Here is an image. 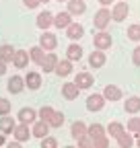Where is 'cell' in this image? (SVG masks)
<instances>
[{
	"label": "cell",
	"instance_id": "obj_1",
	"mask_svg": "<svg viewBox=\"0 0 140 148\" xmlns=\"http://www.w3.org/2000/svg\"><path fill=\"white\" fill-rule=\"evenodd\" d=\"M93 45H95L97 51H107V49L113 45V39H111L109 31H99V33L93 37Z\"/></svg>",
	"mask_w": 140,
	"mask_h": 148
},
{
	"label": "cell",
	"instance_id": "obj_2",
	"mask_svg": "<svg viewBox=\"0 0 140 148\" xmlns=\"http://www.w3.org/2000/svg\"><path fill=\"white\" fill-rule=\"evenodd\" d=\"M109 21H111V12H109V8H99V10L95 12L93 25H95L99 31H107V27H109Z\"/></svg>",
	"mask_w": 140,
	"mask_h": 148
},
{
	"label": "cell",
	"instance_id": "obj_3",
	"mask_svg": "<svg viewBox=\"0 0 140 148\" xmlns=\"http://www.w3.org/2000/svg\"><path fill=\"white\" fill-rule=\"evenodd\" d=\"M109 12H111V21L121 23V21H126V16L130 14V6L126 4V0H119L117 4H113V8Z\"/></svg>",
	"mask_w": 140,
	"mask_h": 148
},
{
	"label": "cell",
	"instance_id": "obj_4",
	"mask_svg": "<svg viewBox=\"0 0 140 148\" xmlns=\"http://www.w3.org/2000/svg\"><path fill=\"white\" fill-rule=\"evenodd\" d=\"M43 51H54L56 47H58V37L54 35V33H49V31H43L41 33V37H39V43H37Z\"/></svg>",
	"mask_w": 140,
	"mask_h": 148
},
{
	"label": "cell",
	"instance_id": "obj_5",
	"mask_svg": "<svg viewBox=\"0 0 140 148\" xmlns=\"http://www.w3.org/2000/svg\"><path fill=\"white\" fill-rule=\"evenodd\" d=\"M35 121H37V111L33 107H23L19 113H16V123L29 125V123H35Z\"/></svg>",
	"mask_w": 140,
	"mask_h": 148
},
{
	"label": "cell",
	"instance_id": "obj_6",
	"mask_svg": "<svg viewBox=\"0 0 140 148\" xmlns=\"http://www.w3.org/2000/svg\"><path fill=\"white\" fill-rule=\"evenodd\" d=\"M66 12L70 16H80L86 12V2L84 0H68L66 2Z\"/></svg>",
	"mask_w": 140,
	"mask_h": 148
},
{
	"label": "cell",
	"instance_id": "obj_7",
	"mask_svg": "<svg viewBox=\"0 0 140 148\" xmlns=\"http://www.w3.org/2000/svg\"><path fill=\"white\" fill-rule=\"evenodd\" d=\"M103 99L105 101H121V97H124V90H121L117 84H105L103 88Z\"/></svg>",
	"mask_w": 140,
	"mask_h": 148
},
{
	"label": "cell",
	"instance_id": "obj_8",
	"mask_svg": "<svg viewBox=\"0 0 140 148\" xmlns=\"http://www.w3.org/2000/svg\"><path fill=\"white\" fill-rule=\"evenodd\" d=\"M103 107H105L103 95H99V92H93V95L86 97V109H89L91 113H97V111H101Z\"/></svg>",
	"mask_w": 140,
	"mask_h": 148
},
{
	"label": "cell",
	"instance_id": "obj_9",
	"mask_svg": "<svg viewBox=\"0 0 140 148\" xmlns=\"http://www.w3.org/2000/svg\"><path fill=\"white\" fill-rule=\"evenodd\" d=\"M23 80H25V88H31V90L41 88V82H43V78H41L39 72H29V70H27V74L23 76Z\"/></svg>",
	"mask_w": 140,
	"mask_h": 148
},
{
	"label": "cell",
	"instance_id": "obj_10",
	"mask_svg": "<svg viewBox=\"0 0 140 148\" xmlns=\"http://www.w3.org/2000/svg\"><path fill=\"white\" fill-rule=\"evenodd\" d=\"M95 84V78H93V74L91 72H78L76 74V78H74V86L80 90V88H93Z\"/></svg>",
	"mask_w": 140,
	"mask_h": 148
},
{
	"label": "cell",
	"instance_id": "obj_11",
	"mask_svg": "<svg viewBox=\"0 0 140 148\" xmlns=\"http://www.w3.org/2000/svg\"><path fill=\"white\" fill-rule=\"evenodd\" d=\"M35 25H37L41 31H47L49 27H54V14H51L49 10H43L37 14V18H35Z\"/></svg>",
	"mask_w": 140,
	"mask_h": 148
},
{
	"label": "cell",
	"instance_id": "obj_12",
	"mask_svg": "<svg viewBox=\"0 0 140 148\" xmlns=\"http://www.w3.org/2000/svg\"><path fill=\"white\" fill-rule=\"evenodd\" d=\"M29 62H31V60H29L27 49H16V51H14V58H12L10 64H12L14 68H19V70H25V68L29 66Z\"/></svg>",
	"mask_w": 140,
	"mask_h": 148
},
{
	"label": "cell",
	"instance_id": "obj_13",
	"mask_svg": "<svg viewBox=\"0 0 140 148\" xmlns=\"http://www.w3.org/2000/svg\"><path fill=\"white\" fill-rule=\"evenodd\" d=\"M82 35H84V27L80 25V23H70L68 25V29H66V37L68 39H72V43H76L78 39H82Z\"/></svg>",
	"mask_w": 140,
	"mask_h": 148
},
{
	"label": "cell",
	"instance_id": "obj_14",
	"mask_svg": "<svg viewBox=\"0 0 140 148\" xmlns=\"http://www.w3.org/2000/svg\"><path fill=\"white\" fill-rule=\"evenodd\" d=\"M6 86H8V90L12 95H19V92H23V88H25V80H23L21 74H12L8 78V82H6Z\"/></svg>",
	"mask_w": 140,
	"mask_h": 148
},
{
	"label": "cell",
	"instance_id": "obj_15",
	"mask_svg": "<svg viewBox=\"0 0 140 148\" xmlns=\"http://www.w3.org/2000/svg\"><path fill=\"white\" fill-rule=\"evenodd\" d=\"M58 62H60V58L54 53V51H49V53H45L43 56V60H41V70L43 72H54L56 70V66H58Z\"/></svg>",
	"mask_w": 140,
	"mask_h": 148
},
{
	"label": "cell",
	"instance_id": "obj_16",
	"mask_svg": "<svg viewBox=\"0 0 140 148\" xmlns=\"http://www.w3.org/2000/svg\"><path fill=\"white\" fill-rule=\"evenodd\" d=\"M14 127H16V119L12 115L0 117V134H2V136H10L14 132Z\"/></svg>",
	"mask_w": 140,
	"mask_h": 148
},
{
	"label": "cell",
	"instance_id": "obj_17",
	"mask_svg": "<svg viewBox=\"0 0 140 148\" xmlns=\"http://www.w3.org/2000/svg\"><path fill=\"white\" fill-rule=\"evenodd\" d=\"M82 53H84V51H82V45H80V43H70V45L66 47V60L74 64V62H78V60L82 58Z\"/></svg>",
	"mask_w": 140,
	"mask_h": 148
},
{
	"label": "cell",
	"instance_id": "obj_18",
	"mask_svg": "<svg viewBox=\"0 0 140 148\" xmlns=\"http://www.w3.org/2000/svg\"><path fill=\"white\" fill-rule=\"evenodd\" d=\"M105 62H107L105 51H97V49L91 51V56H89V66H91V68H103Z\"/></svg>",
	"mask_w": 140,
	"mask_h": 148
},
{
	"label": "cell",
	"instance_id": "obj_19",
	"mask_svg": "<svg viewBox=\"0 0 140 148\" xmlns=\"http://www.w3.org/2000/svg\"><path fill=\"white\" fill-rule=\"evenodd\" d=\"M31 136H35V138H39V140H43V138H47L49 136V125L45 123V121H35L33 123V130H31Z\"/></svg>",
	"mask_w": 140,
	"mask_h": 148
},
{
	"label": "cell",
	"instance_id": "obj_20",
	"mask_svg": "<svg viewBox=\"0 0 140 148\" xmlns=\"http://www.w3.org/2000/svg\"><path fill=\"white\" fill-rule=\"evenodd\" d=\"M12 136H14L16 142H21V144H23V142H27V140L31 138V130H29V125H25V123H16Z\"/></svg>",
	"mask_w": 140,
	"mask_h": 148
},
{
	"label": "cell",
	"instance_id": "obj_21",
	"mask_svg": "<svg viewBox=\"0 0 140 148\" xmlns=\"http://www.w3.org/2000/svg\"><path fill=\"white\" fill-rule=\"evenodd\" d=\"M54 72L58 74V76L66 78V76H70V74L74 72V64H72V62H68V60L64 58V60H60V62H58V66H56V70H54Z\"/></svg>",
	"mask_w": 140,
	"mask_h": 148
},
{
	"label": "cell",
	"instance_id": "obj_22",
	"mask_svg": "<svg viewBox=\"0 0 140 148\" xmlns=\"http://www.w3.org/2000/svg\"><path fill=\"white\" fill-rule=\"evenodd\" d=\"M103 136H107L105 134V125L101 123H91V125H86V138H91V140H99Z\"/></svg>",
	"mask_w": 140,
	"mask_h": 148
},
{
	"label": "cell",
	"instance_id": "obj_23",
	"mask_svg": "<svg viewBox=\"0 0 140 148\" xmlns=\"http://www.w3.org/2000/svg\"><path fill=\"white\" fill-rule=\"evenodd\" d=\"M14 47L10 45V43H2V45H0V62H2V64H10L12 62V58H14Z\"/></svg>",
	"mask_w": 140,
	"mask_h": 148
},
{
	"label": "cell",
	"instance_id": "obj_24",
	"mask_svg": "<svg viewBox=\"0 0 140 148\" xmlns=\"http://www.w3.org/2000/svg\"><path fill=\"white\" fill-rule=\"evenodd\" d=\"M70 23H72V16H70L66 10L54 14V27H56V29H68Z\"/></svg>",
	"mask_w": 140,
	"mask_h": 148
},
{
	"label": "cell",
	"instance_id": "obj_25",
	"mask_svg": "<svg viewBox=\"0 0 140 148\" xmlns=\"http://www.w3.org/2000/svg\"><path fill=\"white\" fill-rule=\"evenodd\" d=\"M126 132V127H124V123H121V121H111L107 127H105V134H107L109 138H119L121 134H124Z\"/></svg>",
	"mask_w": 140,
	"mask_h": 148
},
{
	"label": "cell",
	"instance_id": "obj_26",
	"mask_svg": "<svg viewBox=\"0 0 140 148\" xmlns=\"http://www.w3.org/2000/svg\"><path fill=\"white\" fill-rule=\"evenodd\" d=\"M124 109H126V113H130V115H136L138 111H140V97H136V95H132V97H126Z\"/></svg>",
	"mask_w": 140,
	"mask_h": 148
},
{
	"label": "cell",
	"instance_id": "obj_27",
	"mask_svg": "<svg viewBox=\"0 0 140 148\" xmlns=\"http://www.w3.org/2000/svg\"><path fill=\"white\" fill-rule=\"evenodd\" d=\"M78 88L74 86V82H64L62 84V97L66 99V101H74L76 97H78Z\"/></svg>",
	"mask_w": 140,
	"mask_h": 148
},
{
	"label": "cell",
	"instance_id": "obj_28",
	"mask_svg": "<svg viewBox=\"0 0 140 148\" xmlns=\"http://www.w3.org/2000/svg\"><path fill=\"white\" fill-rule=\"evenodd\" d=\"M70 134H72V138L80 140L86 136V123L84 121H74L72 125H70Z\"/></svg>",
	"mask_w": 140,
	"mask_h": 148
},
{
	"label": "cell",
	"instance_id": "obj_29",
	"mask_svg": "<svg viewBox=\"0 0 140 148\" xmlns=\"http://www.w3.org/2000/svg\"><path fill=\"white\" fill-rule=\"evenodd\" d=\"M124 127H126V132H128V134H132V136H136V134H140V117H136V115H132V117L128 119V123H126Z\"/></svg>",
	"mask_w": 140,
	"mask_h": 148
},
{
	"label": "cell",
	"instance_id": "obj_30",
	"mask_svg": "<svg viewBox=\"0 0 140 148\" xmlns=\"http://www.w3.org/2000/svg\"><path fill=\"white\" fill-rule=\"evenodd\" d=\"M27 53H29V60H31V62H35V64H41L43 56H45V51H43L39 45H33V47H31Z\"/></svg>",
	"mask_w": 140,
	"mask_h": 148
},
{
	"label": "cell",
	"instance_id": "obj_31",
	"mask_svg": "<svg viewBox=\"0 0 140 148\" xmlns=\"http://www.w3.org/2000/svg\"><path fill=\"white\" fill-rule=\"evenodd\" d=\"M54 111H56L54 107H49V105H43V107H41V109L37 111V119H39V121H45V123H47V121H49V117L54 115Z\"/></svg>",
	"mask_w": 140,
	"mask_h": 148
},
{
	"label": "cell",
	"instance_id": "obj_32",
	"mask_svg": "<svg viewBox=\"0 0 140 148\" xmlns=\"http://www.w3.org/2000/svg\"><path fill=\"white\" fill-rule=\"evenodd\" d=\"M64 113H62V111H54V115H51L49 117V121H47V125L49 127H62L64 125Z\"/></svg>",
	"mask_w": 140,
	"mask_h": 148
},
{
	"label": "cell",
	"instance_id": "obj_33",
	"mask_svg": "<svg viewBox=\"0 0 140 148\" xmlns=\"http://www.w3.org/2000/svg\"><path fill=\"white\" fill-rule=\"evenodd\" d=\"M117 144H119V148H132L134 146V136L128 134V132H124V134L117 138Z\"/></svg>",
	"mask_w": 140,
	"mask_h": 148
},
{
	"label": "cell",
	"instance_id": "obj_34",
	"mask_svg": "<svg viewBox=\"0 0 140 148\" xmlns=\"http://www.w3.org/2000/svg\"><path fill=\"white\" fill-rule=\"evenodd\" d=\"M126 33H128V39L130 41H140V25L138 23H132Z\"/></svg>",
	"mask_w": 140,
	"mask_h": 148
},
{
	"label": "cell",
	"instance_id": "obj_35",
	"mask_svg": "<svg viewBox=\"0 0 140 148\" xmlns=\"http://www.w3.org/2000/svg\"><path fill=\"white\" fill-rule=\"evenodd\" d=\"M10 109H12L10 101H8L6 97H0V117H4V115H10Z\"/></svg>",
	"mask_w": 140,
	"mask_h": 148
},
{
	"label": "cell",
	"instance_id": "obj_36",
	"mask_svg": "<svg viewBox=\"0 0 140 148\" xmlns=\"http://www.w3.org/2000/svg\"><path fill=\"white\" fill-rule=\"evenodd\" d=\"M39 148H58V140H56L54 136H47V138H43V140H41Z\"/></svg>",
	"mask_w": 140,
	"mask_h": 148
},
{
	"label": "cell",
	"instance_id": "obj_37",
	"mask_svg": "<svg viewBox=\"0 0 140 148\" xmlns=\"http://www.w3.org/2000/svg\"><path fill=\"white\" fill-rule=\"evenodd\" d=\"M93 148H109V138L103 136L99 140H93Z\"/></svg>",
	"mask_w": 140,
	"mask_h": 148
},
{
	"label": "cell",
	"instance_id": "obj_38",
	"mask_svg": "<svg viewBox=\"0 0 140 148\" xmlns=\"http://www.w3.org/2000/svg\"><path fill=\"white\" fill-rule=\"evenodd\" d=\"M76 148H93V140L84 136V138L76 140Z\"/></svg>",
	"mask_w": 140,
	"mask_h": 148
},
{
	"label": "cell",
	"instance_id": "obj_39",
	"mask_svg": "<svg viewBox=\"0 0 140 148\" xmlns=\"http://www.w3.org/2000/svg\"><path fill=\"white\" fill-rule=\"evenodd\" d=\"M132 64L140 68V45H136L134 51H132Z\"/></svg>",
	"mask_w": 140,
	"mask_h": 148
},
{
	"label": "cell",
	"instance_id": "obj_40",
	"mask_svg": "<svg viewBox=\"0 0 140 148\" xmlns=\"http://www.w3.org/2000/svg\"><path fill=\"white\" fill-rule=\"evenodd\" d=\"M23 4H25L27 8H37V6H39V0H23Z\"/></svg>",
	"mask_w": 140,
	"mask_h": 148
},
{
	"label": "cell",
	"instance_id": "obj_41",
	"mask_svg": "<svg viewBox=\"0 0 140 148\" xmlns=\"http://www.w3.org/2000/svg\"><path fill=\"white\" fill-rule=\"evenodd\" d=\"M4 146H6V148H23V144L16 142V140H10V142H6Z\"/></svg>",
	"mask_w": 140,
	"mask_h": 148
},
{
	"label": "cell",
	"instance_id": "obj_42",
	"mask_svg": "<svg viewBox=\"0 0 140 148\" xmlns=\"http://www.w3.org/2000/svg\"><path fill=\"white\" fill-rule=\"evenodd\" d=\"M113 2H115V0H99V4H101V8H107V6H113Z\"/></svg>",
	"mask_w": 140,
	"mask_h": 148
},
{
	"label": "cell",
	"instance_id": "obj_43",
	"mask_svg": "<svg viewBox=\"0 0 140 148\" xmlns=\"http://www.w3.org/2000/svg\"><path fill=\"white\" fill-rule=\"evenodd\" d=\"M4 72H6V64H2V62H0V76H2Z\"/></svg>",
	"mask_w": 140,
	"mask_h": 148
},
{
	"label": "cell",
	"instance_id": "obj_44",
	"mask_svg": "<svg viewBox=\"0 0 140 148\" xmlns=\"http://www.w3.org/2000/svg\"><path fill=\"white\" fill-rule=\"evenodd\" d=\"M134 144L140 148V134H136V136H134Z\"/></svg>",
	"mask_w": 140,
	"mask_h": 148
},
{
	"label": "cell",
	"instance_id": "obj_45",
	"mask_svg": "<svg viewBox=\"0 0 140 148\" xmlns=\"http://www.w3.org/2000/svg\"><path fill=\"white\" fill-rule=\"evenodd\" d=\"M4 144H6V138H4L2 134H0V146H4Z\"/></svg>",
	"mask_w": 140,
	"mask_h": 148
},
{
	"label": "cell",
	"instance_id": "obj_46",
	"mask_svg": "<svg viewBox=\"0 0 140 148\" xmlns=\"http://www.w3.org/2000/svg\"><path fill=\"white\" fill-rule=\"evenodd\" d=\"M41 2H43V4H45V2H49V0H39V4H41Z\"/></svg>",
	"mask_w": 140,
	"mask_h": 148
},
{
	"label": "cell",
	"instance_id": "obj_47",
	"mask_svg": "<svg viewBox=\"0 0 140 148\" xmlns=\"http://www.w3.org/2000/svg\"><path fill=\"white\" fill-rule=\"evenodd\" d=\"M64 148H76V146H64Z\"/></svg>",
	"mask_w": 140,
	"mask_h": 148
},
{
	"label": "cell",
	"instance_id": "obj_48",
	"mask_svg": "<svg viewBox=\"0 0 140 148\" xmlns=\"http://www.w3.org/2000/svg\"><path fill=\"white\" fill-rule=\"evenodd\" d=\"M58 2H68V0H58Z\"/></svg>",
	"mask_w": 140,
	"mask_h": 148
}]
</instances>
